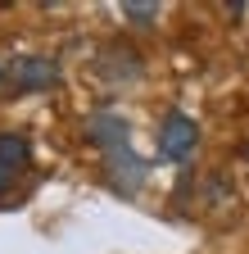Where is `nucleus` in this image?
<instances>
[{
  "mask_svg": "<svg viewBox=\"0 0 249 254\" xmlns=\"http://www.w3.org/2000/svg\"><path fill=\"white\" fill-rule=\"evenodd\" d=\"M195 145H199L195 118L181 114V109H172L163 118V127H159V159H163V164H186V159L195 154Z\"/></svg>",
  "mask_w": 249,
  "mask_h": 254,
  "instance_id": "nucleus-1",
  "label": "nucleus"
},
{
  "mask_svg": "<svg viewBox=\"0 0 249 254\" xmlns=\"http://www.w3.org/2000/svg\"><path fill=\"white\" fill-rule=\"evenodd\" d=\"M145 177H149V164H145L132 145L104 154V182L118 190V195H136V190L145 186Z\"/></svg>",
  "mask_w": 249,
  "mask_h": 254,
  "instance_id": "nucleus-2",
  "label": "nucleus"
},
{
  "mask_svg": "<svg viewBox=\"0 0 249 254\" xmlns=\"http://www.w3.org/2000/svg\"><path fill=\"white\" fill-rule=\"evenodd\" d=\"M9 82L18 91H54L64 82V68L54 59H46V55H18L9 64Z\"/></svg>",
  "mask_w": 249,
  "mask_h": 254,
  "instance_id": "nucleus-3",
  "label": "nucleus"
},
{
  "mask_svg": "<svg viewBox=\"0 0 249 254\" xmlns=\"http://www.w3.org/2000/svg\"><path fill=\"white\" fill-rule=\"evenodd\" d=\"M86 141L109 154V150H122V145L132 141V127H127L122 114H91L86 118Z\"/></svg>",
  "mask_w": 249,
  "mask_h": 254,
  "instance_id": "nucleus-4",
  "label": "nucleus"
},
{
  "mask_svg": "<svg viewBox=\"0 0 249 254\" xmlns=\"http://www.w3.org/2000/svg\"><path fill=\"white\" fill-rule=\"evenodd\" d=\"M27 141L23 136H14V132H0V195L18 182V173L27 168Z\"/></svg>",
  "mask_w": 249,
  "mask_h": 254,
  "instance_id": "nucleus-5",
  "label": "nucleus"
},
{
  "mask_svg": "<svg viewBox=\"0 0 249 254\" xmlns=\"http://www.w3.org/2000/svg\"><path fill=\"white\" fill-rule=\"evenodd\" d=\"M127 14H132L136 23H149V18H154V5H127Z\"/></svg>",
  "mask_w": 249,
  "mask_h": 254,
  "instance_id": "nucleus-6",
  "label": "nucleus"
},
{
  "mask_svg": "<svg viewBox=\"0 0 249 254\" xmlns=\"http://www.w3.org/2000/svg\"><path fill=\"white\" fill-rule=\"evenodd\" d=\"M0 77H5V68H0Z\"/></svg>",
  "mask_w": 249,
  "mask_h": 254,
  "instance_id": "nucleus-7",
  "label": "nucleus"
}]
</instances>
